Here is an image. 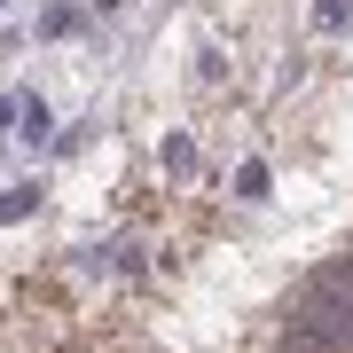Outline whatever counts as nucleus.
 <instances>
[{"instance_id":"1","label":"nucleus","mask_w":353,"mask_h":353,"mask_svg":"<svg viewBox=\"0 0 353 353\" xmlns=\"http://www.w3.org/2000/svg\"><path fill=\"white\" fill-rule=\"evenodd\" d=\"M236 196H243V204L267 196V165H243V173H236Z\"/></svg>"},{"instance_id":"2","label":"nucleus","mask_w":353,"mask_h":353,"mask_svg":"<svg viewBox=\"0 0 353 353\" xmlns=\"http://www.w3.org/2000/svg\"><path fill=\"white\" fill-rule=\"evenodd\" d=\"M39 32H48V39H71V32H79V8H48V16H39Z\"/></svg>"},{"instance_id":"3","label":"nucleus","mask_w":353,"mask_h":353,"mask_svg":"<svg viewBox=\"0 0 353 353\" xmlns=\"http://www.w3.org/2000/svg\"><path fill=\"white\" fill-rule=\"evenodd\" d=\"M32 204H39V189H8V196H0V220H24Z\"/></svg>"}]
</instances>
